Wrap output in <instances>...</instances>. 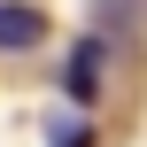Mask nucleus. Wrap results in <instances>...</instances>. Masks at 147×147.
<instances>
[{"mask_svg": "<svg viewBox=\"0 0 147 147\" xmlns=\"http://www.w3.org/2000/svg\"><path fill=\"white\" fill-rule=\"evenodd\" d=\"M54 147H93V140H85V124H54Z\"/></svg>", "mask_w": 147, "mask_h": 147, "instance_id": "3", "label": "nucleus"}, {"mask_svg": "<svg viewBox=\"0 0 147 147\" xmlns=\"http://www.w3.org/2000/svg\"><path fill=\"white\" fill-rule=\"evenodd\" d=\"M101 70H109V47L101 39H78L70 62H62V93L70 101H101Z\"/></svg>", "mask_w": 147, "mask_h": 147, "instance_id": "1", "label": "nucleus"}, {"mask_svg": "<svg viewBox=\"0 0 147 147\" xmlns=\"http://www.w3.org/2000/svg\"><path fill=\"white\" fill-rule=\"evenodd\" d=\"M39 39H47V16L23 8V0H0V47L23 54V47H39Z\"/></svg>", "mask_w": 147, "mask_h": 147, "instance_id": "2", "label": "nucleus"}]
</instances>
